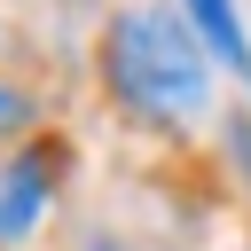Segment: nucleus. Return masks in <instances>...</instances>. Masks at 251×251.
<instances>
[{
	"label": "nucleus",
	"instance_id": "nucleus-1",
	"mask_svg": "<svg viewBox=\"0 0 251 251\" xmlns=\"http://www.w3.org/2000/svg\"><path fill=\"white\" fill-rule=\"evenodd\" d=\"M102 86L141 126H196L212 110V55L173 0H133L102 31Z\"/></svg>",
	"mask_w": 251,
	"mask_h": 251
},
{
	"label": "nucleus",
	"instance_id": "nucleus-3",
	"mask_svg": "<svg viewBox=\"0 0 251 251\" xmlns=\"http://www.w3.org/2000/svg\"><path fill=\"white\" fill-rule=\"evenodd\" d=\"M173 8L188 16V31L204 39V55H212V63H227L235 78H251V39H243L235 0H173Z\"/></svg>",
	"mask_w": 251,
	"mask_h": 251
},
{
	"label": "nucleus",
	"instance_id": "nucleus-2",
	"mask_svg": "<svg viewBox=\"0 0 251 251\" xmlns=\"http://www.w3.org/2000/svg\"><path fill=\"white\" fill-rule=\"evenodd\" d=\"M55 204V149H8L0 157V243H24Z\"/></svg>",
	"mask_w": 251,
	"mask_h": 251
},
{
	"label": "nucleus",
	"instance_id": "nucleus-6",
	"mask_svg": "<svg viewBox=\"0 0 251 251\" xmlns=\"http://www.w3.org/2000/svg\"><path fill=\"white\" fill-rule=\"evenodd\" d=\"M235 251H251V243H235Z\"/></svg>",
	"mask_w": 251,
	"mask_h": 251
},
{
	"label": "nucleus",
	"instance_id": "nucleus-4",
	"mask_svg": "<svg viewBox=\"0 0 251 251\" xmlns=\"http://www.w3.org/2000/svg\"><path fill=\"white\" fill-rule=\"evenodd\" d=\"M24 126H31V94L0 78V141H8V133H24Z\"/></svg>",
	"mask_w": 251,
	"mask_h": 251
},
{
	"label": "nucleus",
	"instance_id": "nucleus-5",
	"mask_svg": "<svg viewBox=\"0 0 251 251\" xmlns=\"http://www.w3.org/2000/svg\"><path fill=\"white\" fill-rule=\"evenodd\" d=\"M78 251H133V243H118V235H86Z\"/></svg>",
	"mask_w": 251,
	"mask_h": 251
}]
</instances>
